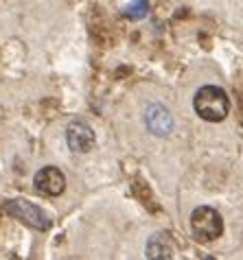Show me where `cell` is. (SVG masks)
I'll use <instances>...</instances> for the list:
<instances>
[{
  "label": "cell",
  "mask_w": 243,
  "mask_h": 260,
  "mask_svg": "<svg viewBox=\"0 0 243 260\" xmlns=\"http://www.w3.org/2000/svg\"><path fill=\"white\" fill-rule=\"evenodd\" d=\"M193 107L202 120L221 122L230 114V99H228L226 90L217 88V85H204L195 92Z\"/></svg>",
  "instance_id": "6da1fadb"
},
{
  "label": "cell",
  "mask_w": 243,
  "mask_h": 260,
  "mask_svg": "<svg viewBox=\"0 0 243 260\" xmlns=\"http://www.w3.org/2000/svg\"><path fill=\"white\" fill-rule=\"evenodd\" d=\"M5 210L11 216H16L18 221H22L24 225L35 228V230H48L51 228V219L44 210H40L38 206H33L31 201H22V199H11L7 201Z\"/></svg>",
  "instance_id": "3957f363"
},
{
  "label": "cell",
  "mask_w": 243,
  "mask_h": 260,
  "mask_svg": "<svg viewBox=\"0 0 243 260\" xmlns=\"http://www.w3.org/2000/svg\"><path fill=\"white\" fill-rule=\"evenodd\" d=\"M35 190L46 194V197H59L66 190V177L57 166H44L35 173Z\"/></svg>",
  "instance_id": "277c9868"
},
{
  "label": "cell",
  "mask_w": 243,
  "mask_h": 260,
  "mask_svg": "<svg viewBox=\"0 0 243 260\" xmlns=\"http://www.w3.org/2000/svg\"><path fill=\"white\" fill-rule=\"evenodd\" d=\"M123 16H125V18H130V20L147 18V16H149V3H147V0H134L132 5H127V7H125Z\"/></svg>",
  "instance_id": "52a82bcc"
},
{
  "label": "cell",
  "mask_w": 243,
  "mask_h": 260,
  "mask_svg": "<svg viewBox=\"0 0 243 260\" xmlns=\"http://www.w3.org/2000/svg\"><path fill=\"white\" fill-rule=\"evenodd\" d=\"M66 140L73 151L85 153V151L95 147V132H92V127L85 120H73L66 129Z\"/></svg>",
  "instance_id": "5b68a950"
},
{
  "label": "cell",
  "mask_w": 243,
  "mask_h": 260,
  "mask_svg": "<svg viewBox=\"0 0 243 260\" xmlns=\"http://www.w3.org/2000/svg\"><path fill=\"white\" fill-rule=\"evenodd\" d=\"M147 127L151 129L156 136H167L171 132V127H173V120H171V114L164 110L160 105H151L147 110Z\"/></svg>",
  "instance_id": "8992f818"
},
{
  "label": "cell",
  "mask_w": 243,
  "mask_h": 260,
  "mask_svg": "<svg viewBox=\"0 0 243 260\" xmlns=\"http://www.w3.org/2000/svg\"><path fill=\"white\" fill-rule=\"evenodd\" d=\"M191 230L199 243H210L224 232V219L210 206H199L191 214Z\"/></svg>",
  "instance_id": "7a4b0ae2"
}]
</instances>
